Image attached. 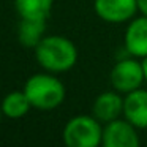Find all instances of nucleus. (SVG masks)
Returning <instances> with one entry per match:
<instances>
[{
  "label": "nucleus",
  "mask_w": 147,
  "mask_h": 147,
  "mask_svg": "<svg viewBox=\"0 0 147 147\" xmlns=\"http://www.w3.org/2000/svg\"><path fill=\"white\" fill-rule=\"evenodd\" d=\"M93 10L100 19L109 24L127 22L136 14L138 0H95Z\"/></svg>",
  "instance_id": "obj_5"
},
{
  "label": "nucleus",
  "mask_w": 147,
  "mask_h": 147,
  "mask_svg": "<svg viewBox=\"0 0 147 147\" xmlns=\"http://www.w3.org/2000/svg\"><path fill=\"white\" fill-rule=\"evenodd\" d=\"M125 49L136 59L147 57V16L136 18L127 27L123 38Z\"/></svg>",
  "instance_id": "obj_7"
},
{
  "label": "nucleus",
  "mask_w": 147,
  "mask_h": 147,
  "mask_svg": "<svg viewBox=\"0 0 147 147\" xmlns=\"http://www.w3.org/2000/svg\"><path fill=\"white\" fill-rule=\"evenodd\" d=\"M0 108L3 115H7L8 119H21L30 111L32 105L24 90H14L3 96Z\"/></svg>",
  "instance_id": "obj_11"
},
{
  "label": "nucleus",
  "mask_w": 147,
  "mask_h": 147,
  "mask_svg": "<svg viewBox=\"0 0 147 147\" xmlns=\"http://www.w3.org/2000/svg\"><path fill=\"white\" fill-rule=\"evenodd\" d=\"M120 114H123V98L120 96V92H117V90H109V92L100 93L93 101L92 115L103 123L115 120V119H119Z\"/></svg>",
  "instance_id": "obj_8"
},
{
  "label": "nucleus",
  "mask_w": 147,
  "mask_h": 147,
  "mask_svg": "<svg viewBox=\"0 0 147 147\" xmlns=\"http://www.w3.org/2000/svg\"><path fill=\"white\" fill-rule=\"evenodd\" d=\"M144 81L142 62H138L136 59H122L111 70V84L114 90L120 93H130L141 89Z\"/></svg>",
  "instance_id": "obj_4"
},
{
  "label": "nucleus",
  "mask_w": 147,
  "mask_h": 147,
  "mask_svg": "<svg viewBox=\"0 0 147 147\" xmlns=\"http://www.w3.org/2000/svg\"><path fill=\"white\" fill-rule=\"evenodd\" d=\"M22 90L26 92L32 108L40 111H52L59 108L67 95L65 86L54 76V73L33 74L26 81Z\"/></svg>",
  "instance_id": "obj_2"
},
{
  "label": "nucleus",
  "mask_w": 147,
  "mask_h": 147,
  "mask_svg": "<svg viewBox=\"0 0 147 147\" xmlns=\"http://www.w3.org/2000/svg\"><path fill=\"white\" fill-rule=\"evenodd\" d=\"M101 122L93 115H74L62 131L63 144L68 147H98L103 144Z\"/></svg>",
  "instance_id": "obj_3"
},
{
  "label": "nucleus",
  "mask_w": 147,
  "mask_h": 147,
  "mask_svg": "<svg viewBox=\"0 0 147 147\" xmlns=\"http://www.w3.org/2000/svg\"><path fill=\"white\" fill-rule=\"evenodd\" d=\"M142 68H144V76H146V82H147V57L142 59Z\"/></svg>",
  "instance_id": "obj_14"
},
{
  "label": "nucleus",
  "mask_w": 147,
  "mask_h": 147,
  "mask_svg": "<svg viewBox=\"0 0 147 147\" xmlns=\"http://www.w3.org/2000/svg\"><path fill=\"white\" fill-rule=\"evenodd\" d=\"M35 59L49 73H65L76 65L78 49L71 40L60 35H48L35 46Z\"/></svg>",
  "instance_id": "obj_1"
},
{
  "label": "nucleus",
  "mask_w": 147,
  "mask_h": 147,
  "mask_svg": "<svg viewBox=\"0 0 147 147\" xmlns=\"http://www.w3.org/2000/svg\"><path fill=\"white\" fill-rule=\"evenodd\" d=\"M123 115L136 128H147V90L136 89L123 98Z\"/></svg>",
  "instance_id": "obj_9"
},
{
  "label": "nucleus",
  "mask_w": 147,
  "mask_h": 147,
  "mask_svg": "<svg viewBox=\"0 0 147 147\" xmlns=\"http://www.w3.org/2000/svg\"><path fill=\"white\" fill-rule=\"evenodd\" d=\"M46 30V21L43 19H24L21 18L18 38L24 48H33L43 40Z\"/></svg>",
  "instance_id": "obj_10"
},
{
  "label": "nucleus",
  "mask_w": 147,
  "mask_h": 147,
  "mask_svg": "<svg viewBox=\"0 0 147 147\" xmlns=\"http://www.w3.org/2000/svg\"><path fill=\"white\" fill-rule=\"evenodd\" d=\"M2 114H3V112H2V108H0V120H2Z\"/></svg>",
  "instance_id": "obj_15"
},
{
  "label": "nucleus",
  "mask_w": 147,
  "mask_h": 147,
  "mask_svg": "<svg viewBox=\"0 0 147 147\" xmlns=\"http://www.w3.org/2000/svg\"><path fill=\"white\" fill-rule=\"evenodd\" d=\"M138 8L144 16H147V0H138Z\"/></svg>",
  "instance_id": "obj_13"
},
{
  "label": "nucleus",
  "mask_w": 147,
  "mask_h": 147,
  "mask_svg": "<svg viewBox=\"0 0 147 147\" xmlns=\"http://www.w3.org/2000/svg\"><path fill=\"white\" fill-rule=\"evenodd\" d=\"M103 146L105 147H138L139 136L136 127L125 119H115L103 128Z\"/></svg>",
  "instance_id": "obj_6"
},
{
  "label": "nucleus",
  "mask_w": 147,
  "mask_h": 147,
  "mask_svg": "<svg viewBox=\"0 0 147 147\" xmlns=\"http://www.w3.org/2000/svg\"><path fill=\"white\" fill-rule=\"evenodd\" d=\"M54 0H14V7L24 19L46 21L51 13Z\"/></svg>",
  "instance_id": "obj_12"
}]
</instances>
